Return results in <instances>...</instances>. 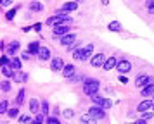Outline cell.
I'll return each mask as SVG.
<instances>
[{
  "mask_svg": "<svg viewBox=\"0 0 154 124\" xmlns=\"http://www.w3.org/2000/svg\"><path fill=\"white\" fill-rule=\"evenodd\" d=\"M75 41H76V34H73V33H68L64 36H61V45L63 47H71Z\"/></svg>",
  "mask_w": 154,
  "mask_h": 124,
  "instance_id": "10",
  "label": "cell"
},
{
  "mask_svg": "<svg viewBox=\"0 0 154 124\" xmlns=\"http://www.w3.org/2000/svg\"><path fill=\"white\" fill-rule=\"evenodd\" d=\"M100 2H102V5H107L109 4V0H100Z\"/></svg>",
  "mask_w": 154,
  "mask_h": 124,
  "instance_id": "46",
  "label": "cell"
},
{
  "mask_svg": "<svg viewBox=\"0 0 154 124\" xmlns=\"http://www.w3.org/2000/svg\"><path fill=\"white\" fill-rule=\"evenodd\" d=\"M9 103H7V100H2V102H0V112H2V114H5V112H9Z\"/></svg>",
  "mask_w": 154,
  "mask_h": 124,
  "instance_id": "32",
  "label": "cell"
},
{
  "mask_svg": "<svg viewBox=\"0 0 154 124\" xmlns=\"http://www.w3.org/2000/svg\"><path fill=\"white\" fill-rule=\"evenodd\" d=\"M116 69L119 71V74H126V72H130V69H132V62L126 61V59H121V61L118 62Z\"/></svg>",
  "mask_w": 154,
  "mask_h": 124,
  "instance_id": "6",
  "label": "cell"
},
{
  "mask_svg": "<svg viewBox=\"0 0 154 124\" xmlns=\"http://www.w3.org/2000/svg\"><path fill=\"white\" fill-rule=\"evenodd\" d=\"M50 69H52V71H63L64 69V62H63V59H61V57H54V59H52V61H50Z\"/></svg>",
  "mask_w": 154,
  "mask_h": 124,
  "instance_id": "11",
  "label": "cell"
},
{
  "mask_svg": "<svg viewBox=\"0 0 154 124\" xmlns=\"http://www.w3.org/2000/svg\"><path fill=\"white\" fill-rule=\"evenodd\" d=\"M140 93H142V96H154V83H149L146 88L140 90Z\"/></svg>",
  "mask_w": 154,
  "mask_h": 124,
  "instance_id": "18",
  "label": "cell"
},
{
  "mask_svg": "<svg viewBox=\"0 0 154 124\" xmlns=\"http://www.w3.org/2000/svg\"><path fill=\"white\" fill-rule=\"evenodd\" d=\"M71 22V19L68 17V12L66 10H59L57 14H54L52 17H49L47 19V24L49 26H61V24H69Z\"/></svg>",
  "mask_w": 154,
  "mask_h": 124,
  "instance_id": "1",
  "label": "cell"
},
{
  "mask_svg": "<svg viewBox=\"0 0 154 124\" xmlns=\"http://www.w3.org/2000/svg\"><path fill=\"white\" fill-rule=\"evenodd\" d=\"M17 9H19V7H14V9L7 10V12H5V17H7L9 21H11V19H14V16H16V12H17Z\"/></svg>",
  "mask_w": 154,
  "mask_h": 124,
  "instance_id": "30",
  "label": "cell"
},
{
  "mask_svg": "<svg viewBox=\"0 0 154 124\" xmlns=\"http://www.w3.org/2000/svg\"><path fill=\"white\" fill-rule=\"evenodd\" d=\"M71 33V28H68V24H61V26L52 28V34L54 36H64V34Z\"/></svg>",
  "mask_w": 154,
  "mask_h": 124,
  "instance_id": "8",
  "label": "cell"
},
{
  "mask_svg": "<svg viewBox=\"0 0 154 124\" xmlns=\"http://www.w3.org/2000/svg\"><path fill=\"white\" fill-rule=\"evenodd\" d=\"M152 110H154V98H152Z\"/></svg>",
  "mask_w": 154,
  "mask_h": 124,
  "instance_id": "47",
  "label": "cell"
},
{
  "mask_svg": "<svg viewBox=\"0 0 154 124\" xmlns=\"http://www.w3.org/2000/svg\"><path fill=\"white\" fill-rule=\"evenodd\" d=\"M19 124H33V119L29 116H19Z\"/></svg>",
  "mask_w": 154,
  "mask_h": 124,
  "instance_id": "29",
  "label": "cell"
},
{
  "mask_svg": "<svg viewBox=\"0 0 154 124\" xmlns=\"http://www.w3.org/2000/svg\"><path fill=\"white\" fill-rule=\"evenodd\" d=\"M38 59L40 61H49L50 59V50L47 47H40V50H38Z\"/></svg>",
  "mask_w": 154,
  "mask_h": 124,
  "instance_id": "17",
  "label": "cell"
},
{
  "mask_svg": "<svg viewBox=\"0 0 154 124\" xmlns=\"http://www.w3.org/2000/svg\"><path fill=\"white\" fill-rule=\"evenodd\" d=\"M42 114H43V116H47V114H49V103L45 102V100L42 102Z\"/></svg>",
  "mask_w": 154,
  "mask_h": 124,
  "instance_id": "35",
  "label": "cell"
},
{
  "mask_svg": "<svg viewBox=\"0 0 154 124\" xmlns=\"http://www.w3.org/2000/svg\"><path fill=\"white\" fill-rule=\"evenodd\" d=\"M2 74L5 76V78H12V79H14L16 69H12L11 66H2Z\"/></svg>",
  "mask_w": 154,
  "mask_h": 124,
  "instance_id": "19",
  "label": "cell"
},
{
  "mask_svg": "<svg viewBox=\"0 0 154 124\" xmlns=\"http://www.w3.org/2000/svg\"><path fill=\"white\" fill-rule=\"evenodd\" d=\"M28 79V74L23 72V71H16V76H14V81L16 83H24Z\"/></svg>",
  "mask_w": 154,
  "mask_h": 124,
  "instance_id": "22",
  "label": "cell"
},
{
  "mask_svg": "<svg viewBox=\"0 0 154 124\" xmlns=\"http://www.w3.org/2000/svg\"><path fill=\"white\" fill-rule=\"evenodd\" d=\"M152 98H154V96H152Z\"/></svg>",
  "mask_w": 154,
  "mask_h": 124,
  "instance_id": "49",
  "label": "cell"
},
{
  "mask_svg": "<svg viewBox=\"0 0 154 124\" xmlns=\"http://www.w3.org/2000/svg\"><path fill=\"white\" fill-rule=\"evenodd\" d=\"M31 55H33V54H31L29 50H24V52L21 54V59H23V61H29V57H31Z\"/></svg>",
  "mask_w": 154,
  "mask_h": 124,
  "instance_id": "37",
  "label": "cell"
},
{
  "mask_svg": "<svg viewBox=\"0 0 154 124\" xmlns=\"http://www.w3.org/2000/svg\"><path fill=\"white\" fill-rule=\"evenodd\" d=\"M24 95H26L24 88H21L19 91H17V96H16V103H17V105H21V103L24 102Z\"/></svg>",
  "mask_w": 154,
  "mask_h": 124,
  "instance_id": "26",
  "label": "cell"
},
{
  "mask_svg": "<svg viewBox=\"0 0 154 124\" xmlns=\"http://www.w3.org/2000/svg\"><path fill=\"white\" fill-rule=\"evenodd\" d=\"M99 88H100V84H99L97 79H92V78H87L83 83V93L85 95H95L99 91Z\"/></svg>",
  "mask_w": 154,
  "mask_h": 124,
  "instance_id": "3",
  "label": "cell"
},
{
  "mask_svg": "<svg viewBox=\"0 0 154 124\" xmlns=\"http://www.w3.org/2000/svg\"><path fill=\"white\" fill-rule=\"evenodd\" d=\"M106 59H107V57H106L104 54H95V55H92L90 64L94 66V67H104Z\"/></svg>",
  "mask_w": 154,
  "mask_h": 124,
  "instance_id": "5",
  "label": "cell"
},
{
  "mask_svg": "<svg viewBox=\"0 0 154 124\" xmlns=\"http://www.w3.org/2000/svg\"><path fill=\"white\" fill-rule=\"evenodd\" d=\"M107 28H109V31H119V29H121V22H118V21H112V22H109V24H107Z\"/></svg>",
  "mask_w": 154,
  "mask_h": 124,
  "instance_id": "27",
  "label": "cell"
},
{
  "mask_svg": "<svg viewBox=\"0 0 154 124\" xmlns=\"http://www.w3.org/2000/svg\"><path fill=\"white\" fill-rule=\"evenodd\" d=\"M119 83H123V84H125V83H128V79H126V76H119Z\"/></svg>",
  "mask_w": 154,
  "mask_h": 124,
  "instance_id": "45",
  "label": "cell"
},
{
  "mask_svg": "<svg viewBox=\"0 0 154 124\" xmlns=\"http://www.w3.org/2000/svg\"><path fill=\"white\" fill-rule=\"evenodd\" d=\"M80 123L82 124H97V119L92 116V114L87 112V114H83V116L80 117Z\"/></svg>",
  "mask_w": 154,
  "mask_h": 124,
  "instance_id": "14",
  "label": "cell"
},
{
  "mask_svg": "<svg viewBox=\"0 0 154 124\" xmlns=\"http://www.w3.org/2000/svg\"><path fill=\"white\" fill-rule=\"evenodd\" d=\"M47 124H61L59 123V119H57L56 116H50V117H47V121H45Z\"/></svg>",
  "mask_w": 154,
  "mask_h": 124,
  "instance_id": "33",
  "label": "cell"
},
{
  "mask_svg": "<svg viewBox=\"0 0 154 124\" xmlns=\"http://www.w3.org/2000/svg\"><path fill=\"white\" fill-rule=\"evenodd\" d=\"M21 61L23 59H17V57H12V61H11V67L12 69H16V71H21Z\"/></svg>",
  "mask_w": 154,
  "mask_h": 124,
  "instance_id": "25",
  "label": "cell"
},
{
  "mask_svg": "<svg viewBox=\"0 0 154 124\" xmlns=\"http://www.w3.org/2000/svg\"><path fill=\"white\" fill-rule=\"evenodd\" d=\"M61 72H63V76L66 79H69L71 76H75V66H73V64H68V66H64V69Z\"/></svg>",
  "mask_w": 154,
  "mask_h": 124,
  "instance_id": "15",
  "label": "cell"
},
{
  "mask_svg": "<svg viewBox=\"0 0 154 124\" xmlns=\"http://www.w3.org/2000/svg\"><path fill=\"white\" fill-rule=\"evenodd\" d=\"M28 50H29V52H31L33 55H38V50H40V43H38V41H31V43L28 45Z\"/></svg>",
  "mask_w": 154,
  "mask_h": 124,
  "instance_id": "24",
  "label": "cell"
},
{
  "mask_svg": "<svg viewBox=\"0 0 154 124\" xmlns=\"http://www.w3.org/2000/svg\"><path fill=\"white\" fill-rule=\"evenodd\" d=\"M9 90H11V81H7V79L2 81V91H9Z\"/></svg>",
  "mask_w": 154,
  "mask_h": 124,
  "instance_id": "38",
  "label": "cell"
},
{
  "mask_svg": "<svg viewBox=\"0 0 154 124\" xmlns=\"http://www.w3.org/2000/svg\"><path fill=\"white\" fill-rule=\"evenodd\" d=\"M76 9H78V2H75V0L66 2L63 5V10H66V12H73V10H76Z\"/></svg>",
  "mask_w": 154,
  "mask_h": 124,
  "instance_id": "21",
  "label": "cell"
},
{
  "mask_svg": "<svg viewBox=\"0 0 154 124\" xmlns=\"http://www.w3.org/2000/svg\"><path fill=\"white\" fill-rule=\"evenodd\" d=\"M130 124H147V121H144V119H137L135 123H130Z\"/></svg>",
  "mask_w": 154,
  "mask_h": 124,
  "instance_id": "44",
  "label": "cell"
},
{
  "mask_svg": "<svg viewBox=\"0 0 154 124\" xmlns=\"http://www.w3.org/2000/svg\"><path fill=\"white\" fill-rule=\"evenodd\" d=\"M152 117H154V112H152V110L140 112V119H144V121H149V119H152Z\"/></svg>",
  "mask_w": 154,
  "mask_h": 124,
  "instance_id": "28",
  "label": "cell"
},
{
  "mask_svg": "<svg viewBox=\"0 0 154 124\" xmlns=\"http://www.w3.org/2000/svg\"><path fill=\"white\" fill-rule=\"evenodd\" d=\"M17 50H19V41H11V43H9L7 45V54L9 55H16V52H17Z\"/></svg>",
  "mask_w": 154,
  "mask_h": 124,
  "instance_id": "20",
  "label": "cell"
},
{
  "mask_svg": "<svg viewBox=\"0 0 154 124\" xmlns=\"http://www.w3.org/2000/svg\"><path fill=\"white\" fill-rule=\"evenodd\" d=\"M68 81L69 83H78V81H82V76H71Z\"/></svg>",
  "mask_w": 154,
  "mask_h": 124,
  "instance_id": "41",
  "label": "cell"
},
{
  "mask_svg": "<svg viewBox=\"0 0 154 124\" xmlns=\"http://www.w3.org/2000/svg\"><path fill=\"white\" fill-rule=\"evenodd\" d=\"M0 4L5 7V5H11V4H12V0H0Z\"/></svg>",
  "mask_w": 154,
  "mask_h": 124,
  "instance_id": "43",
  "label": "cell"
},
{
  "mask_svg": "<svg viewBox=\"0 0 154 124\" xmlns=\"http://www.w3.org/2000/svg\"><path fill=\"white\" fill-rule=\"evenodd\" d=\"M90 100L94 105H99V107H102V109H111L112 107V102L111 98H106V96H100L99 93H95V95L90 96Z\"/></svg>",
  "mask_w": 154,
  "mask_h": 124,
  "instance_id": "4",
  "label": "cell"
},
{
  "mask_svg": "<svg viewBox=\"0 0 154 124\" xmlns=\"http://www.w3.org/2000/svg\"><path fill=\"white\" fill-rule=\"evenodd\" d=\"M106 109H102V107H99V105H92L90 109H88V114H92V116L95 117V119H104L106 117Z\"/></svg>",
  "mask_w": 154,
  "mask_h": 124,
  "instance_id": "7",
  "label": "cell"
},
{
  "mask_svg": "<svg viewBox=\"0 0 154 124\" xmlns=\"http://www.w3.org/2000/svg\"><path fill=\"white\" fill-rule=\"evenodd\" d=\"M29 10L31 12H43V5L40 2H29Z\"/></svg>",
  "mask_w": 154,
  "mask_h": 124,
  "instance_id": "23",
  "label": "cell"
},
{
  "mask_svg": "<svg viewBox=\"0 0 154 124\" xmlns=\"http://www.w3.org/2000/svg\"><path fill=\"white\" fill-rule=\"evenodd\" d=\"M118 59L114 57V55H111L109 59H106V62H104V71H111V69H116V66H118Z\"/></svg>",
  "mask_w": 154,
  "mask_h": 124,
  "instance_id": "12",
  "label": "cell"
},
{
  "mask_svg": "<svg viewBox=\"0 0 154 124\" xmlns=\"http://www.w3.org/2000/svg\"><path fill=\"white\" fill-rule=\"evenodd\" d=\"M29 110H31V114H40L42 110H40V102L36 100V98H31L29 100Z\"/></svg>",
  "mask_w": 154,
  "mask_h": 124,
  "instance_id": "16",
  "label": "cell"
},
{
  "mask_svg": "<svg viewBox=\"0 0 154 124\" xmlns=\"http://www.w3.org/2000/svg\"><path fill=\"white\" fill-rule=\"evenodd\" d=\"M75 2H83V0H75Z\"/></svg>",
  "mask_w": 154,
  "mask_h": 124,
  "instance_id": "48",
  "label": "cell"
},
{
  "mask_svg": "<svg viewBox=\"0 0 154 124\" xmlns=\"http://www.w3.org/2000/svg\"><path fill=\"white\" fill-rule=\"evenodd\" d=\"M9 117H11V119H16V117L19 116V109H17V107H14V109H9Z\"/></svg>",
  "mask_w": 154,
  "mask_h": 124,
  "instance_id": "31",
  "label": "cell"
},
{
  "mask_svg": "<svg viewBox=\"0 0 154 124\" xmlns=\"http://www.w3.org/2000/svg\"><path fill=\"white\" fill-rule=\"evenodd\" d=\"M92 50H94V45H92V43H88V45L83 47V48H76V50L73 52V59H75V61H82V62L88 61V59H92Z\"/></svg>",
  "mask_w": 154,
  "mask_h": 124,
  "instance_id": "2",
  "label": "cell"
},
{
  "mask_svg": "<svg viewBox=\"0 0 154 124\" xmlns=\"http://www.w3.org/2000/svg\"><path fill=\"white\" fill-rule=\"evenodd\" d=\"M137 110L139 112H146V110H152V100H142V102L137 105Z\"/></svg>",
  "mask_w": 154,
  "mask_h": 124,
  "instance_id": "13",
  "label": "cell"
},
{
  "mask_svg": "<svg viewBox=\"0 0 154 124\" xmlns=\"http://www.w3.org/2000/svg\"><path fill=\"white\" fill-rule=\"evenodd\" d=\"M33 124H43V114H36V117L33 119Z\"/></svg>",
  "mask_w": 154,
  "mask_h": 124,
  "instance_id": "34",
  "label": "cell"
},
{
  "mask_svg": "<svg viewBox=\"0 0 154 124\" xmlns=\"http://www.w3.org/2000/svg\"><path fill=\"white\" fill-rule=\"evenodd\" d=\"M63 116L66 117V119H71V117L75 116V112H73V110H71V109H66V110H64V112H63Z\"/></svg>",
  "mask_w": 154,
  "mask_h": 124,
  "instance_id": "39",
  "label": "cell"
},
{
  "mask_svg": "<svg viewBox=\"0 0 154 124\" xmlns=\"http://www.w3.org/2000/svg\"><path fill=\"white\" fill-rule=\"evenodd\" d=\"M147 10L149 14H154V0H147Z\"/></svg>",
  "mask_w": 154,
  "mask_h": 124,
  "instance_id": "36",
  "label": "cell"
},
{
  "mask_svg": "<svg viewBox=\"0 0 154 124\" xmlns=\"http://www.w3.org/2000/svg\"><path fill=\"white\" fill-rule=\"evenodd\" d=\"M11 61H12V59H9L7 55H2V59H0L2 66H9V64H11Z\"/></svg>",
  "mask_w": 154,
  "mask_h": 124,
  "instance_id": "40",
  "label": "cell"
},
{
  "mask_svg": "<svg viewBox=\"0 0 154 124\" xmlns=\"http://www.w3.org/2000/svg\"><path fill=\"white\" fill-rule=\"evenodd\" d=\"M149 83H152L149 76H147V74H140V76H137V79H135V86L142 90V88H146Z\"/></svg>",
  "mask_w": 154,
  "mask_h": 124,
  "instance_id": "9",
  "label": "cell"
},
{
  "mask_svg": "<svg viewBox=\"0 0 154 124\" xmlns=\"http://www.w3.org/2000/svg\"><path fill=\"white\" fill-rule=\"evenodd\" d=\"M31 28L35 29L36 33H40V31H42V22H36V24H33V26H31Z\"/></svg>",
  "mask_w": 154,
  "mask_h": 124,
  "instance_id": "42",
  "label": "cell"
}]
</instances>
